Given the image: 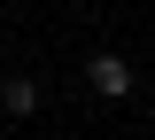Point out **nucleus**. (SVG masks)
<instances>
[{
	"label": "nucleus",
	"instance_id": "obj_1",
	"mask_svg": "<svg viewBox=\"0 0 155 140\" xmlns=\"http://www.w3.org/2000/svg\"><path fill=\"white\" fill-rule=\"evenodd\" d=\"M85 78H93V94L124 101V94H132V62H124V55H93V70H85Z\"/></svg>",
	"mask_w": 155,
	"mask_h": 140
},
{
	"label": "nucleus",
	"instance_id": "obj_2",
	"mask_svg": "<svg viewBox=\"0 0 155 140\" xmlns=\"http://www.w3.org/2000/svg\"><path fill=\"white\" fill-rule=\"evenodd\" d=\"M0 109H8V117H31V109H39V86L31 78H8V86H0Z\"/></svg>",
	"mask_w": 155,
	"mask_h": 140
}]
</instances>
